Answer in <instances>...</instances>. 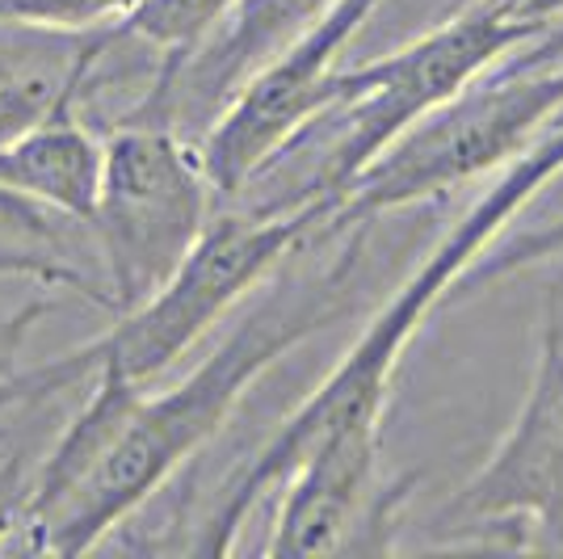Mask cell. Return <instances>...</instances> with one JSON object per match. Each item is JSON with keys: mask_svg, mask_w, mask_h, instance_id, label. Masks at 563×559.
Returning a JSON list of instances; mask_svg holds the SVG:
<instances>
[{"mask_svg": "<svg viewBox=\"0 0 563 559\" xmlns=\"http://www.w3.org/2000/svg\"><path fill=\"white\" fill-rule=\"evenodd\" d=\"M366 235L371 228L341 232L332 240L336 253L329 261L274 282L240 316V325L173 387H143L93 471L47 509L25 517V547L80 556L93 551L131 513H140L202 446L214 442L261 374L362 304Z\"/></svg>", "mask_w": 563, "mask_h": 559, "instance_id": "obj_1", "label": "cell"}, {"mask_svg": "<svg viewBox=\"0 0 563 559\" xmlns=\"http://www.w3.org/2000/svg\"><path fill=\"white\" fill-rule=\"evenodd\" d=\"M560 173L563 122H555V131H547L539 143H530L521 156L505 164L496 186L484 198H475V207L424 253V261L412 270V278L404 282L387 299V307L362 328V337L324 374V383L282 420L269 434V442L219 489L214 505L194 530L189 551L228 556L240 526L257 509V501L274 484H282V475L299 463V454L316 438H324L332 429H353V425H383V408H387V396H391V383L399 371V353L421 332L429 311L442 304L459 286V278L484 256V249H493V240L505 232V223H514L517 215L539 198V189L551 186Z\"/></svg>", "mask_w": 563, "mask_h": 559, "instance_id": "obj_2", "label": "cell"}, {"mask_svg": "<svg viewBox=\"0 0 563 559\" xmlns=\"http://www.w3.org/2000/svg\"><path fill=\"white\" fill-rule=\"evenodd\" d=\"M324 228L316 202L257 210H214L189 253L173 265L152 295L118 311L101 337L51 358L34 371H18L0 383V413L43 408L89 383L97 371H118L131 383H156L173 371L249 291L278 270L286 256L307 249Z\"/></svg>", "mask_w": 563, "mask_h": 559, "instance_id": "obj_3", "label": "cell"}, {"mask_svg": "<svg viewBox=\"0 0 563 559\" xmlns=\"http://www.w3.org/2000/svg\"><path fill=\"white\" fill-rule=\"evenodd\" d=\"M542 25L547 22L517 18L509 0H467L446 22L424 30L421 39L404 43L391 55L357 68H336L329 85V114L320 118L336 122V135L307 186L290 198V207L316 202L329 219L345 189L366 173V164L383 156L424 114L463 94L496 59L530 43Z\"/></svg>", "mask_w": 563, "mask_h": 559, "instance_id": "obj_4", "label": "cell"}, {"mask_svg": "<svg viewBox=\"0 0 563 559\" xmlns=\"http://www.w3.org/2000/svg\"><path fill=\"white\" fill-rule=\"evenodd\" d=\"M551 122H563V64L517 68L496 59L463 94L424 114L366 164L311 244H324L350 228H375L387 215L471 186L475 177L505 168L530 143H539Z\"/></svg>", "mask_w": 563, "mask_h": 559, "instance_id": "obj_5", "label": "cell"}, {"mask_svg": "<svg viewBox=\"0 0 563 559\" xmlns=\"http://www.w3.org/2000/svg\"><path fill=\"white\" fill-rule=\"evenodd\" d=\"M219 207L198 147L165 122L122 118L101 140L85 235L101 265L106 307L126 311L189 253Z\"/></svg>", "mask_w": 563, "mask_h": 559, "instance_id": "obj_6", "label": "cell"}, {"mask_svg": "<svg viewBox=\"0 0 563 559\" xmlns=\"http://www.w3.org/2000/svg\"><path fill=\"white\" fill-rule=\"evenodd\" d=\"M378 4L383 0H332L228 97L198 143L219 202L240 198L329 114L336 59L350 51Z\"/></svg>", "mask_w": 563, "mask_h": 559, "instance_id": "obj_7", "label": "cell"}, {"mask_svg": "<svg viewBox=\"0 0 563 559\" xmlns=\"http://www.w3.org/2000/svg\"><path fill=\"white\" fill-rule=\"evenodd\" d=\"M442 522L450 530H514L517 547L563 551V316L555 304L509 434L454 492Z\"/></svg>", "mask_w": 563, "mask_h": 559, "instance_id": "obj_8", "label": "cell"}, {"mask_svg": "<svg viewBox=\"0 0 563 559\" xmlns=\"http://www.w3.org/2000/svg\"><path fill=\"white\" fill-rule=\"evenodd\" d=\"M412 475L383 480V425L332 429L282 475V501L265 556L391 551Z\"/></svg>", "mask_w": 563, "mask_h": 559, "instance_id": "obj_9", "label": "cell"}, {"mask_svg": "<svg viewBox=\"0 0 563 559\" xmlns=\"http://www.w3.org/2000/svg\"><path fill=\"white\" fill-rule=\"evenodd\" d=\"M329 4L332 0H240L228 22L181 68L147 80V89L126 118L165 122L181 135L189 127H211V118L228 106V97Z\"/></svg>", "mask_w": 563, "mask_h": 559, "instance_id": "obj_10", "label": "cell"}, {"mask_svg": "<svg viewBox=\"0 0 563 559\" xmlns=\"http://www.w3.org/2000/svg\"><path fill=\"white\" fill-rule=\"evenodd\" d=\"M114 25L101 30H30L0 25V143L18 140L55 114H76L114 59Z\"/></svg>", "mask_w": 563, "mask_h": 559, "instance_id": "obj_11", "label": "cell"}, {"mask_svg": "<svg viewBox=\"0 0 563 559\" xmlns=\"http://www.w3.org/2000/svg\"><path fill=\"white\" fill-rule=\"evenodd\" d=\"M101 168V140L76 114H55L0 143V194L68 219H89Z\"/></svg>", "mask_w": 563, "mask_h": 559, "instance_id": "obj_12", "label": "cell"}, {"mask_svg": "<svg viewBox=\"0 0 563 559\" xmlns=\"http://www.w3.org/2000/svg\"><path fill=\"white\" fill-rule=\"evenodd\" d=\"M240 0H135L114 22L118 34H126L135 47L156 55V76H168L186 64L194 51L228 22Z\"/></svg>", "mask_w": 563, "mask_h": 559, "instance_id": "obj_13", "label": "cell"}, {"mask_svg": "<svg viewBox=\"0 0 563 559\" xmlns=\"http://www.w3.org/2000/svg\"><path fill=\"white\" fill-rule=\"evenodd\" d=\"M551 261H563V215L547 219L530 232L514 235L509 244L500 249H484V261H475L467 274L459 278L454 291H467V295H479L496 282L514 278L521 270H534V265H551Z\"/></svg>", "mask_w": 563, "mask_h": 559, "instance_id": "obj_14", "label": "cell"}, {"mask_svg": "<svg viewBox=\"0 0 563 559\" xmlns=\"http://www.w3.org/2000/svg\"><path fill=\"white\" fill-rule=\"evenodd\" d=\"M135 0H0V25L30 30H101L114 25Z\"/></svg>", "mask_w": 563, "mask_h": 559, "instance_id": "obj_15", "label": "cell"}, {"mask_svg": "<svg viewBox=\"0 0 563 559\" xmlns=\"http://www.w3.org/2000/svg\"><path fill=\"white\" fill-rule=\"evenodd\" d=\"M51 299L38 295V299H25V304L0 311V383L18 371V358L25 350V337L34 332V325L47 316Z\"/></svg>", "mask_w": 563, "mask_h": 559, "instance_id": "obj_16", "label": "cell"}, {"mask_svg": "<svg viewBox=\"0 0 563 559\" xmlns=\"http://www.w3.org/2000/svg\"><path fill=\"white\" fill-rule=\"evenodd\" d=\"M500 64H517V68H555V64H563V18L547 22L530 43L514 47Z\"/></svg>", "mask_w": 563, "mask_h": 559, "instance_id": "obj_17", "label": "cell"}, {"mask_svg": "<svg viewBox=\"0 0 563 559\" xmlns=\"http://www.w3.org/2000/svg\"><path fill=\"white\" fill-rule=\"evenodd\" d=\"M517 18H530V22H555L563 18V0H509Z\"/></svg>", "mask_w": 563, "mask_h": 559, "instance_id": "obj_18", "label": "cell"}, {"mask_svg": "<svg viewBox=\"0 0 563 559\" xmlns=\"http://www.w3.org/2000/svg\"><path fill=\"white\" fill-rule=\"evenodd\" d=\"M4 270H9V265H4V256H0V278H9V274H4Z\"/></svg>", "mask_w": 563, "mask_h": 559, "instance_id": "obj_19", "label": "cell"}, {"mask_svg": "<svg viewBox=\"0 0 563 559\" xmlns=\"http://www.w3.org/2000/svg\"><path fill=\"white\" fill-rule=\"evenodd\" d=\"M459 4H467V0H454V9H459Z\"/></svg>", "mask_w": 563, "mask_h": 559, "instance_id": "obj_20", "label": "cell"}]
</instances>
